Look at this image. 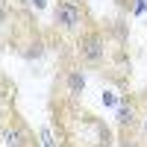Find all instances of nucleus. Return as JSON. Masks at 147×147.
I'll return each mask as SVG.
<instances>
[{
    "mask_svg": "<svg viewBox=\"0 0 147 147\" xmlns=\"http://www.w3.org/2000/svg\"><path fill=\"white\" fill-rule=\"evenodd\" d=\"M85 88V74L80 68H68L65 71V97H74V100H80V94Z\"/></svg>",
    "mask_w": 147,
    "mask_h": 147,
    "instance_id": "39448f33",
    "label": "nucleus"
},
{
    "mask_svg": "<svg viewBox=\"0 0 147 147\" xmlns=\"http://www.w3.org/2000/svg\"><path fill=\"white\" fill-rule=\"evenodd\" d=\"M141 100V97H138ZM141 129H144V136H147V97L141 100Z\"/></svg>",
    "mask_w": 147,
    "mask_h": 147,
    "instance_id": "423d86ee",
    "label": "nucleus"
},
{
    "mask_svg": "<svg viewBox=\"0 0 147 147\" xmlns=\"http://www.w3.org/2000/svg\"><path fill=\"white\" fill-rule=\"evenodd\" d=\"M30 3H32L35 9H41V6H44V0H30Z\"/></svg>",
    "mask_w": 147,
    "mask_h": 147,
    "instance_id": "0eeeda50",
    "label": "nucleus"
},
{
    "mask_svg": "<svg viewBox=\"0 0 147 147\" xmlns=\"http://www.w3.org/2000/svg\"><path fill=\"white\" fill-rule=\"evenodd\" d=\"M3 127H0V138H3V147H38V141L32 138L30 127L21 121V115L15 109H3Z\"/></svg>",
    "mask_w": 147,
    "mask_h": 147,
    "instance_id": "20e7f679",
    "label": "nucleus"
},
{
    "mask_svg": "<svg viewBox=\"0 0 147 147\" xmlns=\"http://www.w3.org/2000/svg\"><path fill=\"white\" fill-rule=\"evenodd\" d=\"M109 56V44H106V32L100 27H88L85 32L77 35V59L88 68H103Z\"/></svg>",
    "mask_w": 147,
    "mask_h": 147,
    "instance_id": "7ed1b4c3",
    "label": "nucleus"
},
{
    "mask_svg": "<svg viewBox=\"0 0 147 147\" xmlns=\"http://www.w3.org/2000/svg\"><path fill=\"white\" fill-rule=\"evenodd\" d=\"M50 129L59 147H112L115 132L106 127L91 109H85L74 97H53L50 100Z\"/></svg>",
    "mask_w": 147,
    "mask_h": 147,
    "instance_id": "f257e3e1",
    "label": "nucleus"
},
{
    "mask_svg": "<svg viewBox=\"0 0 147 147\" xmlns=\"http://www.w3.org/2000/svg\"><path fill=\"white\" fill-rule=\"evenodd\" d=\"M53 27L62 35H71V38H77L80 32H85L91 27V15H88L85 0H56V6H53Z\"/></svg>",
    "mask_w": 147,
    "mask_h": 147,
    "instance_id": "f03ea898",
    "label": "nucleus"
}]
</instances>
